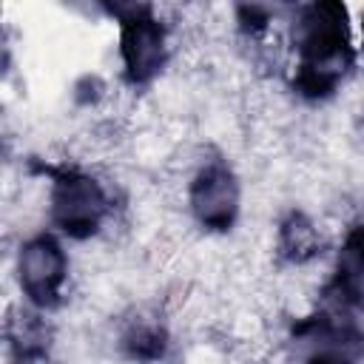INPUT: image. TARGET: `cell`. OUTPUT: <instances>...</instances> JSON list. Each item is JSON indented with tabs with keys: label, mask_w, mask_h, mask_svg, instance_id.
<instances>
[{
	"label": "cell",
	"mask_w": 364,
	"mask_h": 364,
	"mask_svg": "<svg viewBox=\"0 0 364 364\" xmlns=\"http://www.w3.org/2000/svg\"><path fill=\"white\" fill-rule=\"evenodd\" d=\"M287 48L293 54V88L307 102L336 97L355 63V23L341 3L299 6L287 20Z\"/></svg>",
	"instance_id": "1"
},
{
	"label": "cell",
	"mask_w": 364,
	"mask_h": 364,
	"mask_svg": "<svg viewBox=\"0 0 364 364\" xmlns=\"http://www.w3.org/2000/svg\"><path fill=\"white\" fill-rule=\"evenodd\" d=\"M111 14L117 20V60L125 85H154L173 60V26L145 3L114 6Z\"/></svg>",
	"instance_id": "5"
},
{
	"label": "cell",
	"mask_w": 364,
	"mask_h": 364,
	"mask_svg": "<svg viewBox=\"0 0 364 364\" xmlns=\"http://www.w3.org/2000/svg\"><path fill=\"white\" fill-rule=\"evenodd\" d=\"M182 213L205 236H228L245 213V185L233 162L219 154H199L182 176Z\"/></svg>",
	"instance_id": "3"
},
{
	"label": "cell",
	"mask_w": 364,
	"mask_h": 364,
	"mask_svg": "<svg viewBox=\"0 0 364 364\" xmlns=\"http://www.w3.org/2000/svg\"><path fill=\"white\" fill-rule=\"evenodd\" d=\"M327 250V233L321 222L304 208L284 210L273 225V256L282 267L307 270Z\"/></svg>",
	"instance_id": "6"
},
{
	"label": "cell",
	"mask_w": 364,
	"mask_h": 364,
	"mask_svg": "<svg viewBox=\"0 0 364 364\" xmlns=\"http://www.w3.org/2000/svg\"><path fill=\"white\" fill-rule=\"evenodd\" d=\"M46 225L71 242H100L117 219V191L100 171L63 165L51 173L43 202Z\"/></svg>",
	"instance_id": "2"
},
{
	"label": "cell",
	"mask_w": 364,
	"mask_h": 364,
	"mask_svg": "<svg viewBox=\"0 0 364 364\" xmlns=\"http://www.w3.org/2000/svg\"><path fill=\"white\" fill-rule=\"evenodd\" d=\"M11 279L20 293V304L46 316L54 313L65 304L71 284V253L65 239L51 228L23 233L11 250Z\"/></svg>",
	"instance_id": "4"
}]
</instances>
